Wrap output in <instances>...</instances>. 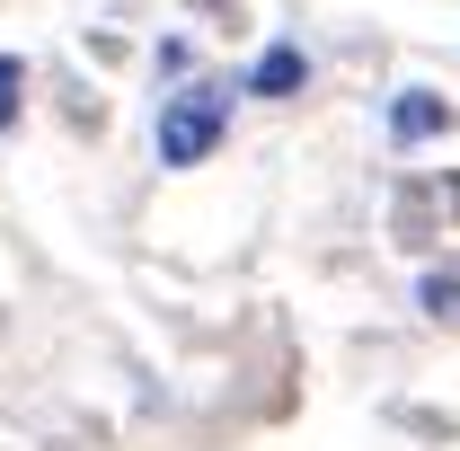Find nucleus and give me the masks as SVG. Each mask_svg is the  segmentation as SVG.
Wrapping results in <instances>:
<instances>
[{
  "label": "nucleus",
  "instance_id": "obj_2",
  "mask_svg": "<svg viewBox=\"0 0 460 451\" xmlns=\"http://www.w3.org/2000/svg\"><path fill=\"white\" fill-rule=\"evenodd\" d=\"M434 133H452V107H443L434 89H399V98H390V142L416 151V142H434Z\"/></svg>",
  "mask_w": 460,
  "mask_h": 451
},
{
  "label": "nucleus",
  "instance_id": "obj_1",
  "mask_svg": "<svg viewBox=\"0 0 460 451\" xmlns=\"http://www.w3.org/2000/svg\"><path fill=\"white\" fill-rule=\"evenodd\" d=\"M222 133H230V98L213 89V80L160 98V115H151V151H160V169H195V160H213Z\"/></svg>",
  "mask_w": 460,
  "mask_h": 451
},
{
  "label": "nucleus",
  "instance_id": "obj_3",
  "mask_svg": "<svg viewBox=\"0 0 460 451\" xmlns=\"http://www.w3.org/2000/svg\"><path fill=\"white\" fill-rule=\"evenodd\" d=\"M301 80H310V54L301 45H266V54L248 62V98H292Z\"/></svg>",
  "mask_w": 460,
  "mask_h": 451
},
{
  "label": "nucleus",
  "instance_id": "obj_5",
  "mask_svg": "<svg viewBox=\"0 0 460 451\" xmlns=\"http://www.w3.org/2000/svg\"><path fill=\"white\" fill-rule=\"evenodd\" d=\"M18 89H27V71H18V62L0 54V124H9V115H18Z\"/></svg>",
  "mask_w": 460,
  "mask_h": 451
},
{
  "label": "nucleus",
  "instance_id": "obj_4",
  "mask_svg": "<svg viewBox=\"0 0 460 451\" xmlns=\"http://www.w3.org/2000/svg\"><path fill=\"white\" fill-rule=\"evenodd\" d=\"M416 301H425L434 319H443V310H460V266H434V275L416 283Z\"/></svg>",
  "mask_w": 460,
  "mask_h": 451
}]
</instances>
